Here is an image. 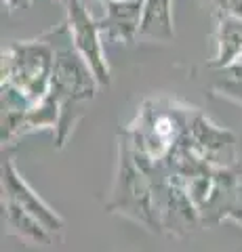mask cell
<instances>
[{
	"label": "cell",
	"instance_id": "5b68a950",
	"mask_svg": "<svg viewBox=\"0 0 242 252\" xmlns=\"http://www.w3.org/2000/svg\"><path fill=\"white\" fill-rule=\"evenodd\" d=\"M217 36H219V59L217 63H230L242 55V19L234 13L217 11Z\"/></svg>",
	"mask_w": 242,
	"mask_h": 252
},
{
	"label": "cell",
	"instance_id": "ba28073f",
	"mask_svg": "<svg viewBox=\"0 0 242 252\" xmlns=\"http://www.w3.org/2000/svg\"><path fill=\"white\" fill-rule=\"evenodd\" d=\"M104 2H107V0H104Z\"/></svg>",
	"mask_w": 242,
	"mask_h": 252
},
{
	"label": "cell",
	"instance_id": "3957f363",
	"mask_svg": "<svg viewBox=\"0 0 242 252\" xmlns=\"http://www.w3.org/2000/svg\"><path fill=\"white\" fill-rule=\"evenodd\" d=\"M145 0H107L105 17L99 21V30L116 38H131L139 32Z\"/></svg>",
	"mask_w": 242,
	"mask_h": 252
},
{
	"label": "cell",
	"instance_id": "277c9868",
	"mask_svg": "<svg viewBox=\"0 0 242 252\" xmlns=\"http://www.w3.org/2000/svg\"><path fill=\"white\" fill-rule=\"evenodd\" d=\"M139 34L158 40L173 38V0H145Z\"/></svg>",
	"mask_w": 242,
	"mask_h": 252
},
{
	"label": "cell",
	"instance_id": "6da1fadb",
	"mask_svg": "<svg viewBox=\"0 0 242 252\" xmlns=\"http://www.w3.org/2000/svg\"><path fill=\"white\" fill-rule=\"evenodd\" d=\"M51 51L42 42L15 44L9 51V78L19 89L40 93L49 80Z\"/></svg>",
	"mask_w": 242,
	"mask_h": 252
},
{
	"label": "cell",
	"instance_id": "7a4b0ae2",
	"mask_svg": "<svg viewBox=\"0 0 242 252\" xmlns=\"http://www.w3.org/2000/svg\"><path fill=\"white\" fill-rule=\"evenodd\" d=\"M68 9V30L69 36L76 44V49L80 51L84 61L89 63V67L93 69L101 82L107 80V65L101 53V42H99V23L91 19L89 11L84 9V4L80 0H68L66 4Z\"/></svg>",
	"mask_w": 242,
	"mask_h": 252
},
{
	"label": "cell",
	"instance_id": "8992f818",
	"mask_svg": "<svg viewBox=\"0 0 242 252\" xmlns=\"http://www.w3.org/2000/svg\"><path fill=\"white\" fill-rule=\"evenodd\" d=\"M217 11H225V13H234L242 19V0H210Z\"/></svg>",
	"mask_w": 242,
	"mask_h": 252
},
{
	"label": "cell",
	"instance_id": "52a82bcc",
	"mask_svg": "<svg viewBox=\"0 0 242 252\" xmlns=\"http://www.w3.org/2000/svg\"><path fill=\"white\" fill-rule=\"evenodd\" d=\"M59 2H61V4H68V0H59Z\"/></svg>",
	"mask_w": 242,
	"mask_h": 252
}]
</instances>
